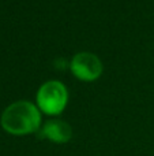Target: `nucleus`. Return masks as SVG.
Segmentation results:
<instances>
[{"mask_svg":"<svg viewBox=\"0 0 154 156\" xmlns=\"http://www.w3.org/2000/svg\"><path fill=\"white\" fill-rule=\"evenodd\" d=\"M2 127L12 136L38 133L41 129V111L27 100L10 104L2 114Z\"/></svg>","mask_w":154,"mask_h":156,"instance_id":"f257e3e1","label":"nucleus"},{"mask_svg":"<svg viewBox=\"0 0 154 156\" xmlns=\"http://www.w3.org/2000/svg\"><path fill=\"white\" fill-rule=\"evenodd\" d=\"M68 103V90L60 81H48L37 92V107L41 112L51 116L60 115Z\"/></svg>","mask_w":154,"mask_h":156,"instance_id":"f03ea898","label":"nucleus"},{"mask_svg":"<svg viewBox=\"0 0 154 156\" xmlns=\"http://www.w3.org/2000/svg\"><path fill=\"white\" fill-rule=\"evenodd\" d=\"M71 73L81 81L92 82L102 74V63L97 55L92 52H79L74 55L70 63Z\"/></svg>","mask_w":154,"mask_h":156,"instance_id":"7ed1b4c3","label":"nucleus"},{"mask_svg":"<svg viewBox=\"0 0 154 156\" xmlns=\"http://www.w3.org/2000/svg\"><path fill=\"white\" fill-rule=\"evenodd\" d=\"M38 137L55 144H65L72 138V127L62 119H49L38 130Z\"/></svg>","mask_w":154,"mask_h":156,"instance_id":"20e7f679","label":"nucleus"}]
</instances>
